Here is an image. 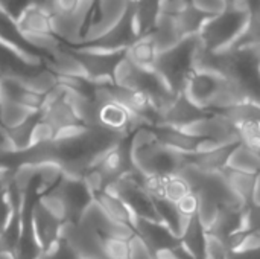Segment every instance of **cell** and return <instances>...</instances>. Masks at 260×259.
I'll use <instances>...</instances> for the list:
<instances>
[{
	"label": "cell",
	"instance_id": "1",
	"mask_svg": "<svg viewBox=\"0 0 260 259\" xmlns=\"http://www.w3.org/2000/svg\"><path fill=\"white\" fill-rule=\"evenodd\" d=\"M248 15L247 11L227 8L224 12L209 17L198 34L200 43L209 50L230 49L244 29Z\"/></svg>",
	"mask_w": 260,
	"mask_h": 259
},
{
	"label": "cell",
	"instance_id": "2",
	"mask_svg": "<svg viewBox=\"0 0 260 259\" xmlns=\"http://www.w3.org/2000/svg\"><path fill=\"white\" fill-rule=\"evenodd\" d=\"M222 82H224V76L221 75L193 69L181 93H184V96L189 98L193 104L209 111Z\"/></svg>",
	"mask_w": 260,
	"mask_h": 259
},
{
	"label": "cell",
	"instance_id": "3",
	"mask_svg": "<svg viewBox=\"0 0 260 259\" xmlns=\"http://www.w3.org/2000/svg\"><path fill=\"white\" fill-rule=\"evenodd\" d=\"M67 224L49 212L38 200L32 208V231L41 249V253L52 250L62 238V231Z\"/></svg>",
	"mask_w": 260,
	"mask_h": 259
},
{
	"label": "cell",
	"instance_id": "4",
	"mask_svg": "<svg viewBox=\"0 0 260 259\" xmlns=\"http://www.w3.org/2000/svg\"><path fill=\"white\" fill-rule=\"evenodd\" d=\"M15 27L21 37L29 34H55L50 8L35 0L29 2L15 17Z\"/></svg>",
	"mask_w": 260,
	"mask_h": 259
},
{
	"label": "cell",
	"instance_id": "5",
	"mask_svg": "<svg viewBox=\"0 0 260 259\" xmlns=\"http://www.w3.org/2000/svg\"><path fill=\"white\" fill-rule=\"evenodd\" d=\"M207 113H210V111H206L201 107H198L197 104H193L189 98L184 96V93H178L174 98V101L165 110L160 111L158 124L183 128L187 124H190L192 121L203 118Z\"/></svg>",
	"mask_w": 260,
	"mask_h": 259
},
{
	"label": "cell",
	"instance_id": "6",
	"mask_svg": "<svg viewBox=\"0 0 260 259\" xmlns=\"http://www.w3.org/2000/svg\"><path fill=\"white\" fill-rule=\"evenodd\" d=\"M93 198H94V205L101 209V212H104V215L110 221L126 224L136 229L137 217L134 215L131 208L110 188L94 192Z\"/></svg>",
	"mask_w": 260,
	"mask_h": 259
},
{
	"label": "cell",
	"instance_id": "7",
	"mask_svg": "<svg viewBox=\"0 0 260 259\" xmlns=\"http://www.w3.org/2000/svg\"><path fill=\"white\" fill-rule=\"evenodd\" d=\"M133 21L139 35L149 34L163 14V0H133Z\"/></svg>",
	"mask_w": 260,
	"mask_h": 259
},
{
	"label": "cell",
	"instance_id": "8",
	"mask_svg": "<svg viewBox=\"0 0 260 259\" xmlns=\"http://www.w3.org/2000/svg\"><path fill=\"white\" fill-rule=\"evenodd\" d=\"M158 49L151 34L139 35L125 50V55L139 67L146 70H154L158 58Z\"/></svg>",
	"mask_w": 260,
	"mask_h": 259
},
{
	"label": "cell",
	"instance_id": "9",
	"mask_svg": "<svg viewBox=\"0 0 260 259\" xmlns=\"http://www.w3.org/2000/svg\"><path fill=\"white\" fill-rule=\"evenodd\" d=\"M149 34L152 35L158 52L169 50V49L175 47L181 40H184L181 31L177 26L174 15H169V14H161L157 24L154 26V29Z\"/></svg>",
	"mask_w": 260,
	"mask_h": 259
},
{
	"label": "cell",
	"instance_id": "10",
	"mask_svg": "<svg viewBox=\"0 0 260 259\" xmlns=\"http://www.w3.org/2000/svg\"><path fill=\"white\" fill-rule=\"evenodd\" d=\"M222 174H224L229 186L245 202V205L253 203L257 174L238 171V169H233V168H229V166H225L222 169Z\"/></svg>",
	"mask_w": 260,
	"mask_h": 259
},
{
	"label": "cell",
	"instance_id": "11",
	"mask_svg": "<svg viewBox=\"0 0 260 259\" xmlns=\"http://www.w3.org/2000/svg\"><path fill=\"white\" fill-rule=\"evenodd\" d=\"M180 244L195 259L206 258V231H204L198 215H195L189 220V224H187L184 234L181 235Z\"/></svg>",
	"mask_w": 260,
	"mask_h": 259
},
{
	"label": "cell",
	"instance_id": "12",
	"mask_svg": "<svg viewBox=\"0 0 260 259\" xmlns=\"http://www.w3.org/2000/svg\"><path fill=\"white\" fill-rule=\"evenodd\" d=\"M96 241L107 259H131L129 240L113 235L102 227L94 229Z\"/></svg>",
	"mask_w": 260,
	"mask_h": 259
},
{
	"label": "cell",
	"instance_id": "13",
	"mask_svg": "<svg viewBox=\"0 0 260 259\" xmlns=\"http://www.w3.org/2000/svg\"><path fill=\"white\" fill-rule=\"evenodd\" d=\"M241 227H242V211L221 206L215 223L212 224V227L207 232L213 234L225 241L230 235L239 232Z\"/></svg>",
	"mask_w": 260,
	"mask_h": 259
},
{
	"label": "cell",
	"instance_id": "14",
	"mask_svg": "<svg viewBox=\"0 0 260 259\" xmlns=\"http://www.w3.org/2000/svg\"><path fill=\"white\" fill-rule=\"evenodd\" d=\"M40 116L47 119L56 130L66 125H72V124H78V118L73 111V108L70 107V104L67 102L66 96L62 99H59L58 102L43 108L40 111ZM82 124V122H81Z\"/></svg>",
	"mask_w": 260,
	"mask_h": 259
},
{
	"label": "cell",
	"instance_id": "15",
	"mask_svg": "<svg viewBox=\"0 0 260 259\" xmlns=\"http://www.w3.org/2000/svg\"><path fill=\"white\" fill-rule=\"evenodd\" d=\"M178 29L181 31L183 37H195L200 34L203 24L206 23V20L209 18L207 15H204L203 12H200L197 8L192 6V3H189L186 8H183L178 14L174 15Z\"/></svg>",
	"mask_w": 260,
	"mask_h": 259
},
{
	"label": "cell",
	"instance_id": "16",
	"mask_svg": "<svg viewBox=\"0 0 260 259\" xmlns=\"http://www.w3.org/2000/svg\"><path fill=\"white\" fill-rule=\"evenodd\" d=\"M229 168L238 169V171H244V172H251V174H259L260 172V156L256 154L254 151H251L248 147H245L244 143H238L235 147V150L230 154Z\"/></svg>",
	"mask_w": 260,
	"mask_h": 259
},
{
	"label": "cell",
	"instance_id": "17",
	"mask_svg": "<svg viewBox=\"0 0 260 259\" xmlns=\"http://www.w3.org/2000/svg\"><path fill=\"white\" fill-rule=\"evenodd\" d=\"M34 114H37V113L29 111L23 105L17 104L15 101L8 99V98H2V102H0V125L3 128L9 130V128L18 127V125L24 124Z\"/></svg>",
	"mask_w": 260,
	"mask_h": 259
},
{
	"label": "cell",
	"instance_id": "18",
	"mask_svg": "<svg viewBox=\"0 0 260 259\" xmlns=\"http://www.w3.org/2000/svg\"><path fill=\"white\" fill-rule=\"evenodd\" d=\"M192 191L190 185L178 174H169L166 176V183H165V198L168 202L177 203L181 197L189 194Z\"/></svg>",
	"mask_w": 260,
	"mask_h": 259
},
{
	"label": "cell",
	"instance_id": "19",
	"mask_svg": "<svg viewBox=\"0 0 260 259\" xmlns=\"http://www.w3.org/2000/svg\"><path fill=\"white\" fill-rule=\"evenodd\" d=\"M55 134H56V128L47 119H44L38 114V118L32 127V131H30V148L52 142L55 139Z\"/></svg>",
	"mask_w": 260,
	"mask_h": 259
},
{
	"label": "cell",
	"instance_id": "20",
	"mask_svg": "<svg viewBox=\"0 0 260 259\" xmlns=\"http://www.w3.org/2000/svg\"><path fill=\"white\" fill-rule=\"evenodd\" d=\"M177 211L186 217V218H192L198 214V208H200V195L197 191H190L189 194H186L184 197H181L177 203H175Z\"/></svg>",
	"mask_w": 260,
	"mask_h": 259
},
{
	"label": "cell",
	"instance_id": "21",
	"mask_svg": "<svg viewBox=\"0 0 260 259\" xmlns=\"http://www.w3.org/2000/svg\"><path fill=\"white\" fill-rule=\"evenodd\" d=\"M190 3L193 8H197L200 12H203L207 17L221 14L229 8L225 0H190Z\"/></svg>",
	"mask_w": 260,
	"mask_h": 259
},
{
	"label": "cell",
	"instance_id": "22",
	"mask_svg": "<svg viewBox=\"0 0 260 259\" xmlns=\"http://www.w3.org/2000/svg\"><path fill=\"white\" fill-rule=\"evenodd\" d=\"M14 169H15V168H12V166L5 165V163L0 162V189L5 188V186L11 182L12 174H14Z\"/></svg>",
	"mask_w": 260,
	"mask_h": 259
},
{
	"label": "cell",
	"instance_id": "23",
	"mask_svg": "<svg viewBox=\"0 0 260 259\" xmlns=\"http://www.w3.org/2000/svg\"><path fill=\"white\" fill-rule=\"evenodd\" d=\"M253 203H257V205H260V172L257 174V182H256V189H254Z\"/></svg>",
	"mask_w": 260,
	"mask_h": 259
},
{
	"label": "cell",
	"instance_id": "24",
	"mask_svg": "<svg viewBox=\"0 0 260 259\" xmlns=\"http://www.w3.org/2000/svg\"><path fill=\"white\" fill-rule=\"evenodd\" d=\"M254 9H256V11H257V12H259V14H260V0H259V2H257V3H256Z\"/></svg>",
	"mask_w": 260,
	"mask_h": 259
},
{
	"label": "cell",
	"instance_id": "25",
	"mask_svg": "<svg viewBox=\"0 0 260 259\" xmlns=\"http://www.w3.org/2000/svg\"><path fill=\"white\" fill-rule=\"evenodd\" d=\"M225 2H227V5H229V8H230V6H232L233 3H235V0H225Z\"/></svg>",
	"mask_w": 260,
	"mask_h": 259
},
{
	"label": "cell",
	"instance_id": "26",
	"mask_svg": "<svg viewBox=\"0 0 260 259\" xmlns=\"http://www.w3.org/2000/svg\"><path fill=\"white\" fill-rule=\"evenodd\" d=\"M78 259H93V258H88V256H79Z\"/></svg>",
	"mask_w": 260,
	"mask_h": 259
},
{
	"label": "cell",
	"instance_id": "27",
	"mask_svg": "<svg viewBox=\"0 0 260 259\" xmlns=\"http://www.w3.org/2000/svg\"><path fill=\"white\" fill-rule=\"evenodd\" d=\"M0 102H2V87H0Z\"/></svg>",
	"mask_w": 260,
	"mask_h": 259
},
{
	"label": "cell",
	"instance_id": "28",
	"mask_svg": "<svg viewBox=\"0 0 260 259\" xmlns=\"http://www.w3.org/2000/svg\"><path fill=\"white\" fill-rule=\"evenodd\" d=\"M131 2H133V0H131Z\"/></svg>",
	"mask_w": 260,
	"mask_h": 259
}]
</instances>
